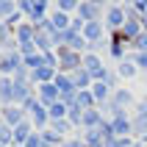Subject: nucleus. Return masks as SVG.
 Returning a JSON list of instances; mask_svg holds the SVG:
<instances>
[{
    "mask_svg": "<svg viewBox=\"0 0 147 147\" xmlns=\"http://www.w3.org/2000/svg\"><path fill=\"white\" fill-rule=\"evenodd\" d=\"M56 25H58V28H64V25H67V17L64 14H56Z\"/></svg>",
    "mask_w": 147,
    "mask_h": 147,
    "instance_id": "nucleus-1",
    "label": "nucleus"
},
{
    "mask_svg": "<svg viewBox=\"0 0 147 147\" xmlns=\"http://www.w3.org/2000/svg\"><path fill=\"white\" fill-rule=\"evenodd\" d=\"M122 75H133V67L131 64H122Z\"/></svg>",
    "mask_w": 147,
    "mask_h": 147,
    "instance_id": "nucleus-2",
    "label": "nucleus"
}]
</instances>
